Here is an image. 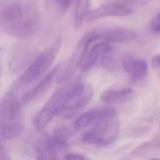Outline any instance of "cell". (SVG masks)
I'll return each mask as SVG.
<instances>
[{
    "label": "cell",
    "mask_w": 160,
    "mask_h": 160,
    "mask_svg": "<svg viewBox=\"0 0 160 160\" xmlns=\"http://www.w3.org/2000/svg\"><path fill=\"white\" fill-rule=\"evenodd\" d=\"M91 7V0H76L72 14V25L76 30L82 27L89 16Z\"/></svg>",
    "instance_id": "cell-15"
},
{
    "label": "cell",
    "mask_w": 160,
    "mask_h": 160,
    "mask_svg": "<svg viewBox=\"0 0 160 160\" xmlns=\"http://www.w3.org/2000/svg\"><path fill=\"white\" fill-rule=\"evenodd\" d=\"M120 135V120L113 108H102V113L91 128L81 136L88 145L104 147L113 144Z\"/></svg>",
    "instance_id": "cell-3"
},
{
    "label": "cell",
    "mask_w": 160,
    "mask_h": 160,
    "mask_svg": "<svg viewBox=\"0 0 160 160\" xmlns=\"http://www.w3.org/2000/svg\"><path fill=\"white\" fill-rule=\"evenodd\" d=\"M135 97V92L131 88H111L103 92L100 96L102 103L108 105L124 104L132 101Z\"/></svg>",
    "instance_id": "cell-12"
},
{
    "label": "cell",
    "mask_w": 160,
    "mask_h": 160,
    "mask_svg": "<svg viewBox=\"0 0 160 160\" xmlns=\"http://www.w3.org/2000/svg\"><path fill=\"white\" fill-rule=\"evenodd\" d=\"M6 52H7V49H6V48H0V59H1V58L5 56Z\"/></svg>",
    "instance_id": "cell-25"
},
{
    "label": "cell",
    "mask_w": 160,
    "mask_h": 160,
    "mask_svg": "<svg viewBox=\"0 0 160 160\" xmlns=\"http://www.w3.org/2000/svg\"><path fill=\"white\" fill-rule=\"evenodd\" d=\"M0 160H10L9 156L6 152L5 148H3V146L1 145V142H0Z\"/></svg>",
    "instance_id": "cell-24"
},
{
    "label": "cell",
    "mask_w": 160,
    "mask_h": 160,
    "mask_svg": "<svg viewBox=\"0 0 160 160\" xmlns=\"http://www.w3.org/2000/svg\"><path fill=\"white\" fill-rule=\"evenodd\" d=\"M121 65L125 72L133 80H142L148 75V64L146 60L124 54L121 58Z\"/></svg>",
    "instance_id": "cell-10"
},
{
    "label": "cell",
    "mask_w": 160,
    "mask_h": 160,
    "mask_svg": "<svg viewBox=\"0 0 160 160\" xmlns=\"http://www.w3.org/2000/svg\"><path fill=\"white\" fill-rule=\"evenodd\" d=\"M92 97L93 90L91 86L86 82L73 83L69 87L66 100L58 115L66 120L75 118L89 103Z\"/></svg>",
    "instance_id": "cell-5"
},
{
    "label": "cell",
    "mask_w": 160,
    "mask_h": 160,
    "mask_svg": "<svg viewBox=\"0 0 160 160\" xmlns=\"http://www.w3.org/2000/svg\"><path fill=\"white\" fill-rule=\"evenodd\" d=\"M98 38L101 42L107 44H115V43H127L136 38V33L134 31L122 27H112L107 29L96 30Z\"/></svg>",
    "instance_id": "cell-9"
},
{
    "label": "cell",
    "mask_w": 160,
    "mask_h": 160,
    "mask_svg": "<svg viewBox=\"0 0 160 160\" xmlns=\"http://www.w3.org/2000/svg\"><path fill=\"white\" fill-rule=\"evenodd\" d=\"M101 66L103 67L107 70H113L116 68V65H118V60H116L115 54L114 51L112 49L111 46H109L104 51V53L101 56Z\"/></svg>",
    "instance_id": "cell-19"
},
{
    "label": "cell",
    "mask_w": 160,
    "mask_h": 160,
    "mask_svg": "<svg viewBox=\"0 0 160 160\" xmlns=\"http://www.w3.org/2000/svg\"><path fill=\"white\" fill-rule=\"evenodd\" d=\"M59 67H60V65H58L56 68L49 70L48 72L40 80V82L36 83V85L34 86L32 89H30L28 92H25L22 97H20L21 103H22V104H27V103L31 102V101L35 100L36 98L41 97L43 93H45V91L51 87L53 80L56 79V76H57L58 70H59Z\"/></svg>",
    "instance_id": "cell-11"
},
{
    "label": "cell",
    "mask_w": 160,
    "mask_h": 160,
    "mask_svg": "<svg viewBox=\"0 0 160 160\" xmlns=\"http://www.w3.org/2000/svg\"><path fill=\"white\" fill-rule=\"evenodd\" d=\"M18 92L9 89L0 100V134L6 139L17 138L24 131V113Z\"/></svg>",
    "instance_id": "cell-2"
},
{
    "label": "cell",
    "mask_w": 160,
    "mask_h": 160,
    "mask_svg": "<svg viewBox=\"0 0 160 160\" xmlns=\"http://www.w3.org/2000/svg\"><path fill=\"white\" fill-rule=\"evenodd\" d=\"M75 128L73 127H59V128L55 129L54 132V137H53V142H55L56 146L62 147L69 142L71 137L75 134Z\"/></svg>",
    "instance_id": "cell-18"
},
{
    "label": "cell",
    "mask_w": 160,
    "mask_h": 160,
    "mask_svg": "<svg viewBox=\"0 0 160 160\" xmlns=\"http://www.w3.org/2000/svg\"><path fill=\"white\" fill-rule=\"evenodd\" d=\"M150 65L153 69H159L160 68V55H156L151 58Z\"/></svg>",
    "instance_id": "cell-23"
},
{
    "label": "cell",
    "mask_w": 160,
    "mask_h": 160,
    "mask_svg": "<svg viewBox=\"0 0 160 160\" xmlns=\"http://www.w3.org/2000/svg\"><path fill=\"white\" fill-rule=\"evenodd\" d=\"M102 113V108L99 109H92L89 111L85 112V113L80 114L76 121L73 122L72 127L75 128V131H80V129L87 128L90 127L96 123V121L99 118V116Z\"/></svg>",
    "instance_id": "cell-16"
},
{
    "label": "cell",
    "mask_w": 160,
    "mask_h": 160,
    "mask_svg": "<svg viewBox=\"0 0 160 160\" xmlns=\"http://www.w3.org/2000/svg\"><path fill=\"white\" fill-rule=\"evenodd\" d=\"M157 148H160V125H159V129H158V132L156 133V135L153 136L151 139H149L148 142H142L137 148L134 149L132 156H133V157H142V156L148 153V151L152 150V149H157Z\"/></svg>",
    "instance_id": "cell-17"
},
{
    "label": "cell",
    "mask_w": 160,
    "mask_h": 160,
    "mask_svg": "<svg viewBox=\"0 0 160 160\" xmlns=\"http://www.w3.org/2000/svg\"><path fill=\"white\" fill-rule=\"evenodd\" d=\"M150 29L155 33H160V12L157 13L150 21Z\"/></svg>",
    "instance_id": "cell-21"
},
{
    "label": "cell",
    "mask_w": 160,
    "mask_h": 160,
    "mask_svg": "<svg viewBox=\"0 0 160 160\" xmlns=\"http://www.w3.org/2000/svg\"><path fill=\"white\" fill-rule=\"evenodd\" d=\"M150 160H160V159H157V158H155V159H150Z\"/></svg>",
    "instance_id": "cell-27"
},
{
    "label": "cell",
    "mask_w": 160,
    "mask_h": 160,
    "mask_svg": "<svg viewBox=\"0 0 160 160\" xmlns=\"http://www.w3.org/2000/svg\"><path fill=\"white\" fill-rule=\"evenodd\" d=\"M55 142L49 137L41 138L35 147L38 160H59Z\"/></svg>",
    "instance_id": "cell-14"
},
{
    "label": "cell",
    "mask_w": 160,
    "mask_h": 160,
    "mask_svg": "<svg viewBox=\"0 0 160 160\" xmlns=\"http://www.w3.org/2000/svg\"><path fill=\"white\" fill-rule=\"evenodd\" d=\"M2 72H3V67H2V65L0 64V78L2 76Z\"/></svg>",
    "instance_id": "cell-26"
},
{
    "label": "cell",
    "mask_w": 160,
    "mask_h": 160,
    "mask_svg": "<svg viewBox=\"0 0 160 160\" xmlns=\"http://www.w3.org/2000/svg\"><path fill=\"white\" fill-rule=\"evenodd\" d=\"M60 48V40L53 42L51 45L45 47L42 52L38 53L32 62L24 69L22 75L18 78L11 86L10 89L19 92L20 90L31 86L38 79H42L53 65L56 56Z\"/></svg>",
    "instance_id": "cell-4"
},
{
    "label": "cell",
    "mask_w": 160,
    "mask_h": 160,
    "mask_svg": "<svg viewBox=\"0 0 160 160\" xmlns=\"http://www.w3.org/2000/svg\"><path fill=\"white\" fill-rule=\"evenodd\" d=\"M110 45L107 44L104 42H101V41H96V42H92L89 45L87 52L85 54V57H83L82 62L80 64V70L81 71H88L90 69H92L97 65V62L101 59V56L104 53L105 49L109 47Z\"/></svg>",
    "instance_id": "cell-13"
},
{
    "label": "cell",
    "mask_w": 160,
    "mask_h": 160,
    "mask_svg": "<svg viewBox=\"0 0 160 160\" xmlns=\"http://www.w3.org/2000/svg\"><path fill=\"white\" fill-rule=\"evenodd\" d=\"M65 160H87L86 157L79 153H68L65 156Z\"/></svg>",
    "instance_id": "cell-22"
},
{
    "label": "cell",
    "mask_w": 160,
    "mask_h": 160,
    "mask_svg": "<svg viewBox=\"0 0 160 160\" xmlns=\"http://www.w3.org/2000/svg\"><path fill=\"white\" fill-rule=\"evenodd\" d=\"M52 7L55 9L59 16H62L66 13L67 10L70 8V6L73 3V0H49Z\"/></svg>",
    "instance_id": "cell-20"
},
{
    "label": "cell",
    "mask_w": 160,
    "mask_h": 160,
    "mask_svg": "<svg viewBox=\"0 0 160 160\" xmlns=\"http://www.w3.org/2000/svg\"><path fill=\"white\" fill-rule=\"evenodd\" d=\"M41 12L31 0H0V32L28 38L40 29Z\"/></svg>",
    "instance_id": "cell-1"
},
{
    "label": "cell",
    "mask_w": 160,
    "mask_h": 160,
    "mask_svg": "<svg viewBox=\"0 0 160 160\" xmlns=\"http://www.w3.org/2000/svg\"><path fill=\"white\" fill-rule=\"evenodd\" d=\"M38 55L36 48L29 43H17L11 48L9 57V68L12 72L25 69Z\"/></svg>",
    "instance_id": "cell-7"
},
{
    "label": "cell",
    "mask_w": 160,
    "mask_h": 160,
    "mask_svg": "<svg viewBox=\"0 0 160 160\" xmlns=\"http://www.w3.org/2000/svg\"><path fill=\"white\" fill-rule=\"evenodd\" d=\"M70 86L60 87L54 91L51 98L47 100V102L43 105V108L36 113L33 118V125L38 131H42L48 125V123L58 115L62 110V105L66 100L67 93Z\"/></svg>",
    "instance_id": "cell-6"
},
{
    "label": "cell",
    "mask_w": 160,
    "mask_h": 160,
    "mask_svg": "<svg viewBox=\"0 0 160 160\" xmlns=\"http://www.w3.org/2000/svg\"><path fill=\"white\" fill-rule=\"evenodd\" d=\"M133 10L128 6L121 2H107L91 10L87 18L88 22H94L99 19L107 17H127L132 14Z\"/></svg>",
    "instance_id": "cell-8"
}]
</instances>
